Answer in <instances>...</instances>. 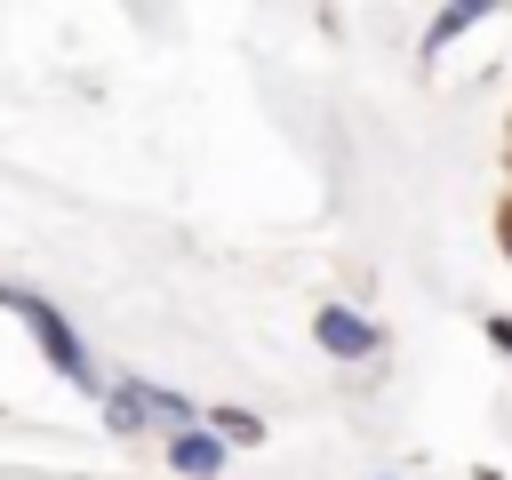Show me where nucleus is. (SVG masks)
I'll list each match as a JSON object with an SVG mask.
<instances>
[{
	"label": "nucleus",
	"mask_w": 512,
	"mask_h": 480,
	"mask_svg": "<svg viewBox=\"0 0 512 480\" xmlns=\"http://www.w3.org/2000/svg\"><path fill=\"white\" fill-rule=\"evenodd\" d=\"M0 304H8V312H16L24 328H32V344L48 352V368H56V376H64L72 392H96V400H104V384H112V376H96V360L80 352L72 320H64V312H56L48 296H32V288H8V280H0Z\"/></svg>",
	"instance_id": "obj_1"
},
{
	"label": "nucleus",
	"mask_w": 512,
	"mask_h": 480,
	"mask_svg": "<svg viewBox=\"0 0 512 480\" xmlns=\"http://www.w3.org/2000/svg\"><path fill=\"white\" fill-rule=\"evenodd\" d=\"M312 336H320V352L328 360H368L384 336H376V320L368 312H352V304H320L312 312Z\"/></svg>",
	"instance_id": "obj_2"
},
{
	"label": "nucleus",
	"mask_w": 512,
	"mask_h": 480,
	"mask_svg": "<svg viewBox=\"0 0 512 480\" xmlns=\"http://www.w3.org/2000/svg\"><path fill=\"white\" fill-rule=\"evenodd\" d=\"M160 456H168L184 480H216V472H224V440H216L208 424H184V432H168V440H160Z\"/></svg>",
	"instance_id": "obj_3"
},
{
	"label": "nucleus",
	"mask_w": 512,
	"mask_h": 480,
	"mask_svg": "<svg viewBox=\"0 0 512 480\" xmlns=\"http://www.w3.org/2000/svg\"><path fill=\"white\" fill-rule=\"evenodd\" d=\"M104 416H112V432H144L152 424V384H104Z\"/></svg>",
	"instance_id": "obj_4"
},
{
	"label": "nucleus",
	"mask_w": 512,
	"mask_h": 480,
	"mask_svg": "<svg viewBox=\"0 0 512 480\" xmlns=\"http://www.w3.org/2000/svg\"><path fill=\"white\" fill-rule=\"evenodd\" d=\"M480 16H488L480 0H464V8H440V16H432V32H424V48H448V40H456V32H472Z\"/></svg>",
	"instance_id": "obj_5"
},
{
	"label": "nucleus",
	"mask_w": 512,
	"mask_h": 480,
	"mask_svg": "<svg viewBox=\"0 0 512 480\" xmlns=\"http://www.w3.org/2000/svg\"><path fill=\"white\" fill-rule=\"evenodd\" d=\"M208 432H216L224 448H248V440H264V424H256L248 408H216V424H208Z\"/></svg>",
	"instance_id": "obj_6"
},
{
	"label": "nucleus",
	"mask_w": 512,
	"mask_h": 480,
	"mask_svg": "<svg viewBox=\"0 0 512 480\" xmlns=\"http://www.w3.org/2000/svg\"><path fill=\"white\" fill-rule=\"evenodd\" d=\"M488 344H496V352H512V312H496V320H488Z\"/></svg>",
	"instance_id": "obj_7"
},
{
	"label": "nucleus",
	"mask_w": 512,
	"mask_h": 480,
	"mask_svg": "<svg viewBox=\"0 0 512 480\" xmlns=\"http://www.w3.org/2000/svg\"><path fill=\"white\" fill-rule=\"evenodd\" d=\"M504 256H512V208H504Z\"/></svg>",
	"instance_id": "obj_8"
}]
</instances>
